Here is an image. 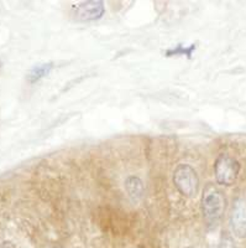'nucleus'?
Instances as JSON below:
<instances>
[{
  "label": "nucleus",
  "mask_w": 246,
  "mask_h": 248,
  "mask_svg": "<svg viewBox=\"0 0 246 248\" xmlns=\"http://www.w3.org/2000/svg\"><path fill=\"white\" fill-rule=\"evenodd\" d=\"M225 207H227V200L223 191L219 190L214 184H207L202 191L201 209L205 225L209 229H214L218 226L223 218Z\"/></svg>",
  "instance_id": "obj_1"
},
{
  "label": "nucleus",
  "mask_w": 246,
  "mask_h": 248,
  "mask_svg": "<svg viewBox=\"0 0 246 248\" xmlns=\"http://www.w3.org/2000/svg\"><path fill=\"white\" fill-rule=\"evenodd\" d=\"M174 185L185 198H194L198 192L199 178L196 169L189 164H179L174 171Z\"/></svg>",
  "instance_id": "obj_2"
},
{
  "label": "nucleus",
  "mask_w": 246,
  "mask_h": 248,
  "mask_svg": "<svg viewBox=\"0 0 246 248\" xmlns=\"http://www.w3.org/2000/svg\"><path fill=\"white\" fill-rule=\"evenodd\" d=\"M240 172V164L228 154H221L214 164V175L219 185L230 186L236 181Z\"/></svg>",
  "instance_id": "obj_3"
},
{
  "label": "nucleus",
  "mask_w": 246,
  "mask_h": 248,
  "mask_svg": "<svg viewBox=\"0 0 246 248\" xmlns=\"http://www.w3.org/2000/svg\"><path fill=\"white\" fill-rule=\"evenodd\" d=\"M105 13V5L99 0H88L72 6V16L82 23L95 21L103 17Z\"/></svg>",
  "instance_id": "obj_4"
},
{
  "label": "nucleus",
  "mask_w": 246,
  "mask_h": 248,
  "mask_svg": "<svg viewBox=\"0 0 246 248\" xmlns=\"http://www.w3.org/2000/svg\"><path fill=\"white\" fill-rule=\"evenodd\" d=\"M232 231L238 238H246V199H236L230 214Z\"/></svg>",
  "instance_id": "obj_5"
},
{
  "label": "nucleus",
  "mask_w": 246,
  "mask_h": 248,
  "mask_svg": "<svg viewBox=\"0 0 246 248\" xmlns=\"http://www.w3.org/2000/svg\"><path fill=\"white\" fill-rule=\"evenodd\" d=\"M125 190L132 201L143 200L144 195H145V185H144V181L139 176H135V175H131V176L126 178Z\"/></svg>",
  "instance_id": "obj_6"
},
{
  "label": "nucleus",
  "mask_w": 246,
  "mask_h": 248,
  "mask_svg": "<svg viewBox=\"0 0 246 248\" xmlns=\"http://www.w3.org/2000/svg\"><path fill=\"white\" fill-rule=\"evenodd\" d=\"M52 70H53V63H51V62L40 63V65L34 66V67L29 71L26 79H28L29 83H36V82H39L40 79L45 78L46 76H48Z\"/></svg>",
  "instance_id": "obj_7"
},
{
  "label": "nucleus",
  "mask_w": 246,
  "mask_h": 248,
  "mask_svg": "<svg viewBox=\"0 0 246 248\" xmlns=\"http://www.w3.org/2000/svg\"><path fill=\"white\" fill-rule=\"evenodd\" d=\"M197 46L194 45H189L186 46L183 44H179V45H176L174 48H170L165 52V55L167 57H172V56H186L187 59H190L193 52L196 51Z\"/></svg>",
  "instance_id": "obj_8"
},
{
  "label": "nucleus",
  "mask_w": 246,
  "mask_h": 248,
  "mask_svg": "<svg viewBox=\"0 0 246 248\" xmlns=\"http://www.w3.org/2000/svg\"><path fill=\"white\" fill-rule=\"evenodd\" d=\"M219 247H220V248H238V247H236V245H235L234 238H232V237L225 231L221 233L220 246H219Z\"/></svg>",
  "instance_id": "obj_9"
},
{
  "label": "nucleus",
  "mask_w": 246,
  "mask_h": 248,
  "mask_svg": "<svg viewBox=\"0 0 246 248\" xmlns=\"http://www.w3.org/2000/svg\"><path fill=\"white\" fill-rule=\"evenodd\" d=\"M0 248H16V246H15L13 242L5 241V242H3V245H1V247Z\"/></svg>",
  "instance_id": "obj_10"
},
{
  "label": "nucleus",
  "mask_w": 246,
  "mask_h": 248,
  "mask_svg": "<svg viewBox=\"0 0 246 248\" xmlns=\"http://www.w3.org/2000/svg\"><path fill=\"white\" fill-rule=\"evenodd\" d=\"M0 67H1V61H0Z\"/></svg>",
  "instance_id": "obj_11"
},
{
  "label": "nucleus",
  "mask_w": 246,
  "mask_h": 248,
  "mask_svg": "<svg viewBox=\"0 0 246 248\" xmlns=\"http://www.w3.org/2000/svg\"><path fill=\"white\" fill-rule=\"evenodd\" d=\"M187 248H193V247H187Z\"/></svg>",
  "instance_id": "obj_12"
},
{
  "label": "nucleus",
  "mask_w": 246,
  "mask_h": 248,
  "mask_svg": "<svg viewBox=\"0 0 246 248\" xmlns=\"http://www.w3.org/2000/svg\"><path fill=\"white\" fill-rule=\"evenodd\" d=\"M74 248H81V247H74Z\"/></svg>",
  "instance_id": "obj_13"
}]
</instances>
